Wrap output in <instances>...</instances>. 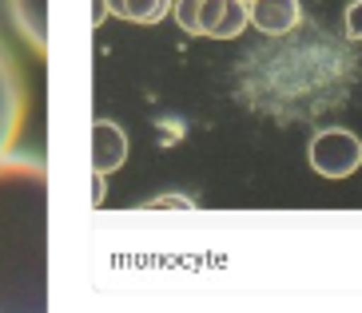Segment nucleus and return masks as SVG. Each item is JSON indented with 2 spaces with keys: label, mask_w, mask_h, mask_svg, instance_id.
<instances>
[{
  "label": "nucleus",
  "mask_w": 362,
  "mask_h": 313,
  "mask_svg": "<svg viewBox=\"0 0 362 313\" xmlns=\"http://www.w3.org/2000/svg\"><path fill=\"white\" fill-rule=\"evenodd\" d=\"M0 313H48V171L0 159Z\"/></svg>",
  "instance_id": "1"
},
{
  "label": "nucleus",
  "mask_w": 362,
  "mask_h": 313,
  "mask_svg": "<svg viewBox=\"0 0 362 313\" xmlns=\"http://www.w3.org/2000/svg\"><path fill=\"white\" fill-rule=\"evenodd\" d=\"M175 20L192 36L235 40L247 28V4L243 0H175Z\"/></svg>",
  "instance_id": "2"
},
{
  "label": "nucleus",
  "mask_w": 362,
  "mask_h": 313,
  "mask_svg": "<svg viewBox=\"0 0 362 313\" xmlns=\"http://www.w3.org/2000/svg\"><path fill=\"white\" fill-rule=\"evenodd\" d=\"M307 159L315 167V175L322 178H351L362 167V139L354 131H346V127H327V131H319L310 139Z\"/></svg>",
  "instance_id": "3"
},
{
  "label": "nucleus",
  "mask_w": 362,
  "mask_h": 313,
  "mask_svg": "<svg viewBox=\"0 0 362 313\" xmlns=\"http://www.w3.org/2000/svg\"><path fill=\"white\" fill-rule=\"evenodd\" d=\"M24 127V80L12 56L0 48V159L12 155L16 135Z\"/></svg>",
  "instance_id": "4"
},
{
  "label": "nucleus",
  "mask_w": 362,
  "mask_h": 313,
  "mask_svg": "<svg viewBox=\"0 0 362 313\" xmlns=\"http://www.w3.org/2000/svg\"><path fill=\"white\" fill-rule=\"evenodd\" d=\"M303 8L298 0H251L247 4V24H255L263 36H287L298 24Z\"/></svg>",
  "instance_id": "5"
},
{
  "label": "nucleus",
  "mask_w": 362,
  "mask_h": 313,
  "mask_svg": "<svg viewBox=\"0 0 362 313\" xmlns=\"http://www.w3.org/2000/svg\"><path fill=\"white\" fill-rule=\"evenodd\" d=\"M8 12L21 36L33 44V52H44L48 48V0H8Z\"/></svg>",
  "instance_id": "6"
},
{
  "label": "nucleus",
  "mask_w": 362,
  "mask_h": 313,
  "mask_svg": "<svg viewBox=\"0 0 362 313\" xmlns=\"http://www.w3.org/2000/svg\"><path fill=\"white\" fill-rule=\"evenodd\" d=\"M107 4H112V12H119L136 24H156L168 12L171 0H107Z\"/></svg>",
  "instance_id": "7"
},
{
  "label": "nucleus",
  "mask_w": 362,
  "mask_h": 313,
  "mask_svg": "<svg viewBox=\"0 0 362 313\" xmlns=\"http://www.w3.org/2000/svg\"><path fill=\"white\" fill-rule=\"evenodd\" d=\"M346 36L362 44V0H351V8H346Z\"/></svg>",
  "instance_id": "8"
},
{
  "label": "nucleus",
  "mask_w": 362,
  "mask_h": 313,
  "mask_svg": "<svg viewBox=\"0 0 362 313\" xmlns=\"http://www.w3.org/2000/svg\"><path fill=\"white\" fill-rule=\"evenodd\" d=\"M243 4H251V0H243Z\"/></svg>",
  "instance_id": "9"
}]
</instances>
